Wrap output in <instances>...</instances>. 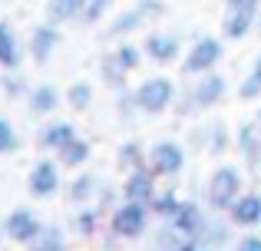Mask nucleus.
Segmentation results:
<instances>
[{
	"label": "nucleus",
	"mask_w": 261,
	"mask_h": 251,
	"mask_svg": "<svg viewBox=\"0 0 261 251\" xmlns=\"http://www.w3.org/2000/svg\"><path fill=\"white\" fill-rule=\"evenodd\" d=\"M99 79L109 86L113 93H122V90H129V73L119 66V60L113 57V50L106 53V57L99 60Z\"/></svg>",
	"instance_id": "24"
},
{
	"label": "nucleus",
	"mask_w": 261,
	"mask_h": 251,
	"mask_svg": "<svg viewBox=\"0 0 261 251\" xmlns=\"http://www.w3.org/2000/svg\"><path fill=\"white\" fill-rule=\"evenodd\" d=\"M60 103H63V96H60V90L53 83H37L27 93V106H30L33 116H53Z\"/></svg>",
	"instance_id": "19"
},
{
	"label": "nucleus",
	"mask_w": 261,
	"mask_h": 251,
	"mask_svg": "<svg viewBox=\"0 0 261 251\" xmlns=\"http://www.w3.org/2000/svg\"><path fill=\"white\" fill-rule=\"evenodd\" d=\"M89 155H93V146L76 135L63 152H57V159H60V165H63V169H80V165H86V162H89Z\"/></svg>",
	"instance_id": "27"
},
{
	"label": "nucleus",
	"mask_w": 261,
	"mask_h": 251,
	"mask_svg": "<svg viewBox=\"0 0 261 251\" xmlns=\"http://www.w3.org/2000/svg\"><path fill=\"white\" fill-rule=\"evenodd\" d=\"M146 23V17H142V10L139 7H129V10H122L119 17L109 23V30H106V37H113V40H129L139 26Z\"/></svg>",
	"instance_id": "23"
},
{
	"label": "nucleus",
	"mask_w": 261,
	"mask_h": 251,
	"mask_svg": "<svg viewBox=\"0 0 261 251\" xmlns=\"http://www.w3.org/2000/svg\"><path fill=\"white\" fill-rule=\"evenodd\" d=\"M178 205H182L178 192H172V188H166V192H159V195L152 199V205H149V208H152V215H155L159 221H172V215L178 212Z\"/></svg>",
	"instance_id": "30"
},
{
	"label": "nucleus",
	"mask_w": 261,
	"mask_h": 251,
	"mask_svg": "<svg viewBox=\"0 0 261 251\" xmlns=\"http://www.w3.org/2000/svg\"><path fill=\"white\" fill-rule=\"evenodd\" d=\"M238 99H248V103H255V99H261V53L255 57L251 70L245 73V79L238 83Z\"/></svg>",
	"instance_id": "29"
},
{
	"label": "nucleus",
	"mask_w": 261,
	"mask_h": 251,
	"mask_svg": "<svg viewBox=\"0 0 261 251\" xmlns=\"http://www.w3.org/2000/svg\"><path fill=\"white\" fill-rule=\"evenodd\" d=\"M86 10V0H46L43 7V17L46 23L53 26H63V23H76Z\"/></svg>",
	"instance_id": "21"
},
{
	"label": "nucleus",
	"mask_w": 261,
	"mask_h": 251,
	"mask_svg": "<svg viewBox=\"0 0 261 251\" xmlns=\"http://www.w3.org/2000/svg\"><path fill=\"white\" fill-rule=\"evenodd\" d=\"M133 99L142 116H162V113H169L175 106L178 90L169 76H149L133 90Z\"/></svg>",
	"instance_id": "4"
},
{
	"label": "nucleus",
	"mask_w": 261,
	"mask_h": 251,
	"mask_svg": "<svg viewBox=\"0 0 261 251\" xmlns=\"http://www.w3.org/2000/svg\"><path fill=\"white\" fill-rule=\"evenodd\" d=\"M255 26H258V13L225 7V17H222V37L225 40H245V37H251Z\"/></svg>",
	"instance_id": "18"
},
{
	"label": "nucleus",
	"mask_w": 261,
	"mask_h": 251,
	"mask_svg": "<svg viewBox=\"0 0 261 251\" xmlns=\"http://www.w3.org/2000/svg\"><path fill=\"white\" fill-rule=\"evenodd\" d=\"M20 63H23V43L17 30L0 20V70H20Z\"/></svg>",
	"instance_id": "20"
},
{
	"label": "nucleus",
	"mask_w": 261,
	"mask_h": 251,
	"mask_svg": "<svg viewBox=\"0 0 261 251\" xmlns=\"http://www.w3.org/2000/svg\"><path fill=\"white\" fill-rule=\"evenodd\" d=\"M182 241H185V238L175 232L172 225H169V221H162V225L152 232V251H178V245H182Z\"/></svg>",
	"instance_id": "33"
},
{
	"label": "nucleus",
	"mask_w": 261,
	"mask_h": 251,
	"mask_svg": "<svg viewBox=\"0 0 261 251\" xmlns=\"http://www.w3.org/2000/svg\"><path fill=\"white\" fill-rule=\"evenodd\" d=\"M225 215L235 228H261V192H242Z\"/></svg>",
	"instance_id": "13"
},
{
	"label": "nucleus",
	"mask_w": 261,
	"mask_h": 251,
	"mask_svg": "<svg viewBox=\"0 0 261 251\" xmlns=\"http://www.w3.org/2000/svg\"><path fill=\"white\" fill-rule=\"evenodd\" d=\"M142 53H146V60H152L155 66H169L182 57V40L169 30H152L142 40Z\"/></svg>",
	"instance_id": "11"
},
{
	"label": "nucleus",
	"mask_w": 261,
	"mask_h": 251,
	"mask_svg": "<svg viewBox=\"0 0 261 251\" xmlns=\"http://www.w3.org/2000/svg\"><path fill=\"white\" fill-rule=\"evenodd\" d=\"M136 7L142 10V17H146V20H155L162 13V0H139Z\"/></svg>",
	"instance_id": "39"
},
{
	"label": "nucleus",
	"mask_w": 261,
	"mask_h": 251,
	"mask_svg": "<svg viewBox=\"0 0 261 251\" xmlns=\"http://www.w3.org/2000/svg\"><path fill=\"white\" fill-rule=\"evenodd\" d=\"M185 146L182 142H175V139H162V142H155L152 149H149V169H152L159 179H178L182 175V169H185Z\"/></svg>",
	"instance_id": "6"
},
{
	"label": "nucleus",
	"mask_w": 261,
	"mask_h": 251,
	"mask_svg": "<svg viewBox=\"0 0 261 251\" xmlns=\"http://www.w3.org/2000/svg\"><path fill=\"white\" fill-rule=\"evenodd\" d=\"M76 135L80 132L70 119H53V123H46L40 129V149H43V152H63Z\"/></svg>",
	"instance_id": "16"
},
{
	"label": "nucleus",
	"mask_w": 261,
	"mask_h": 251,
	"mask_svg": "<svg viewBox=\"0 0 261 251\" xmlns=\"http://www.w3.org/2000/svg\"><path fill=\"white\" fill-rule=\"evenodd\" d=\"M116 165H119L122 172H133V169L149 165V149L142 146V142H136V139H126L119 149H116Z\"/></svg>",
	"instance_id": "22"
},
{
	"label": "nucleus",
	"mask_w": 261,
	"mask_h": 251,
	"mask_svg": "<svg viewBox=\"0 0 261 251\" xmlns=\"http://www.w3.org/2000/svg\"><path fill=\"white\" fill-rule=\"evenodd\" d=\"M231 142H235V135H231V129L218 119V123L205 126V152L212 155H225L231 149Z\"/></svg>",
	"instance_id": "26"
},
{
	"label": "nucleus",
	"mask_w": 261,
	"mask_h": 251,
	"mask_svg": "<svg viewBox=\"0 0 261 251\" xmlns=\"http://www.w3.org/2000/svg\"><path fill=\"white\" fill-rule=\"evenodd\" d=\"M225 7H231V10H251V13H258L261 10V0H225Z\"/></svg>",
	"instance_id": "40"
},
{
	"label": "nucleus",
	"mask_w": 261,
	"mask_h": 251,
	"mask_svg": "<svg viewBox=\"0 0 261 251\" xmlns=\"http://www.w3.org/2000/svg\"><path fill=\"white\" fill-rule=\"evenodd\" d=\"M208 215H212L208 205H198V202H192V199H182V205H178V212L172 215L169 225H172L182 238L198 241L202 232H205V225H208Z\"/></svg>",
	"instance_id": "10"
},
{
	"label": "nucleus",
	"mask_w": 261,
	"mask_h": 251,
	"mask_svg": "<svg viewBox=\"0 0 261 251\" xmlns=\"http://www.w3.org/2000/svg\"><path fill=\"white\" fill-rule=\"evenodd\" d=\"M225 57V46L218 37H212V33H202V37L192 40V46L185 50V60H182V73L185 76H202V73H212L218 63H222Z\"/></svg>",
	"instance_id": "5"
},
{
	"label": "nucleus",
	"mask_w": 261,
	"mask_h": 251,
	"mask_svg": "<svg viewBox=\"0 0 261 251\" xmlns=\"http://www.w3.org/2000/svg\"><path fill=\"white\" fill-rule=\"evenodd\" d=\"M109 7H113V0H86V10H83V17H80V23H86V26L99 23Z\"/></svg>",
	"instance_id": "35"
},
{
	"label": "nucleus",
	"mask_w": 261,
	"mask_h": 251,
	"mask_svg": "<svg viewBox=\"0 0 261 251\" xmlns=\"http://www.w3.org/2000/svg\"><path fill=\"white\" fill-rule=\"evenodd\" d=\"M149 221H152V208L139 205V202H119L109 215V235L119 241H139L149 235Z\"/></svg>",
	"instance_id": "3"
},
{
	"label": "nucleus",
	"mask_w": 261,
	"mask_h": 251,
	"mask_svg": "<svg viewBox=\"0 0 261 251\" xmlns=\"http://www.w3.org/2000/svg\"><path fill=\"white\" fill-rule=\"evenodd\" d=\"M122 202V192L119 188H113V185H102L99 188V199H96V208H99L102 215H113V208Z\"/></svg>",
	"instance_id": "36"
},
{
	"label": "nucleus",
	"mask_w": 261,
	"mask_h": 251,
	"mask_svg": "<svg viewBox=\"0 0 261 251\" xmlns=\"http://www.w3.org/2000/svg\"><path fill=\"white\" fill-rule=\"evenodd\" d=\"M57 46H60V26L40 23V26H33V33H30L27 53H30V60L37 66H46L53 60V53H57Z\"/></svg>",
	"instance_id": "12"
},
{
	"label": "nucleus",
	"mask_w": 261,
	"mask_h": 251,
	"mask_svg": "<svg viewBox=\"0 0 261 251\" xmlns=\"http://www.w3.org/2000/svg\"><path fill=\"white\" fill-rule=\"evenodd\" d=\"M40 232H43V221L37 218L33 208H13V212L4 218V238L13 241V245L30 248L33 241L40 238Z\"/></svg>",
	"instance_id": "7"
},
{
	"label": "nucleus",
	"mask_w": 261,
	"mask_h": 251,
	"mask_svg": "<svg viewBox=\"0 0 261 251\" xmlns=\"http://www.w3.org/2000/svg\"><path fill=\"white\" fill-rule=\"evenodd\" d=\"M235 146H238V155H242L245 169H251V172H261V132H258L255 119L238 126Z\"/></svg>",
	"instance_id": "14"
},
{
	"label": "nucleus",
	"mask_w": 261,
	"mask_h": 251,
	"mask_svg": "<svg viewBox=\"0 0 261 251\" xmlns=\"http://www.w3.org/2000/svg\"><path fill=\"white\" fill-rule=\"evenodd\" d=\"M93 83H86V79H80V83H73L70 90H66V103H70V109H76V113H86L89 106H93Z\"/></svg>",
	"instance_id": "31"
},
{
	"label": "nucleus",
	"mask_w": 261,
	"mask_h": 251,
	"mask_svg": "<svg viewBox=\"0 0 261 251\" xmlns=\"http://www.w3.org/2000/svg\"><path fill=\"white\" fill-rule=\"evenodd\" d=\"M178 251H212L208 245H202V241H192V238H185L182 245H178Z\"/></svg>",
	"instance_id": "41"
},
{
	"label": "nucleus",
	"mask_w": 261,
	"mask_h": 251,
	"mask_svg": "<svg viewBox=\"0 0 261 251\" xmlns=\"http://www.w3.org/2000/svg\"><path fill=\"white\" fill-rule=\"evenodd\" d=\"M73 232L80 235V238H96V232L102 228V212L96 205H83L73 212Z\"/></svg>",
	"instance_id": "25"
},
{
	"label": "nucleus",
	"mask_w": 261,
	"mask_h": 251,
	"mask_svg": "<svg viewBox=\"0 0 261 251\" xmlns=\"http://www.w3.org/2000/svg\"><path fill=\"white\" fill-rule=\"evenodd\" d=\"M27 251H70V248H66V238H63V232H60L57 225H43L40 238Z\"/></svg>",
	"instance_id": "32"
},
{
	"label": "nucleus",
	"mask_w": 261,
	"mask_h": 251,
	"mask_svg": "<svg viewBox=\"0 0 261 251\" xmlns=\"http://www.w3.org/2000/svg\"><path fill=\"white\" fill-rule=\"evenodd\" d=\"M0 235H4V221H0Z\"/></svg>",
	"instance_id": "43"
},
{
	"label": "nucleus",
	"mask_w": 261,
	"mask_h": 251,
	"mask_svg": "<svg viewBox=\"0 0 261 251\" xmlns=\"http://www.w3.org/2000/svg\"><path fill=\"white\" fill-rule=\"evenodd\" d=\"M60 159H40L33 162L30 175H27V192L33 195V199H53V195L63 188V175H60Z\"/></svg>",
	"instance_id": "8"
},
{
	"label": "nucleus",
	"mask_w": 261,
	"mask_h": 251,
	"mask_svg": "<svg viewBox=\"0 0 261 251\" xmlns=\"http://www.w3.org/2000/svg\"><path fill=\"white\" fill-rule=\"evenodd\" d=\"M113 57L119 60V66H122L126 73H136V70H139V63L146 60V53H142V43L119 40V46H113Z\"/></svg>",
	"instance_id": "28"
},
{
	"label": "nucleus",
	"mask_w": 261,
	"mask_h": 251,
	"mask_svg": "<svg viewBox=\"0 0 261 251\" xmlns=\"http://www.w3.org/2000/svg\"><path fill=\"white\" fill-rule=\"evenodd\" d=\"M99 188H102V182L96 172H76L66 182V199H70V205L83 208V205H93L99 199Z\"/></svg>",
	"instance_id": "15"
},
{
	"label": "nucleus",
	"mask_w": 261,
	"mask_h": 251,
	"mask_svg": "<svg viewBox=\"0 0 261 251\" xmlns=\"http://www.w3.org/2000/svg\"><path fill=\"white\" fill-rule=\"evenodd\" d=\"M231 221H228V215L225 212H212L208 215V225H205V232H202V245H208V248H231L235 245V232H231Z\"/></svg>",
	"instance_id": "17"
},
{
	"label": "nucleus",
	"mask_w": 261,
	"mask_h": 251,
	"mask_svg": "<svg viewBox=\"0 0 261 251\" xmlns=\"http://www.w3.org/2000/svg\"><path fill=\"white\" fill-rule=\"evenodd\" d=\"M231 251H261V235H242L231 245Z\"/></svg>",
	"instance_id": "38"
},
{
	"label": "nucleus",
	"mask_w": 261,
	"mask_h": 251,
	"mask_svg": "<svg viewBox=\"0 0 261 251\" xmlns=\"http://www.w3.org/2000/svg\"><path fill=\"white\" fill-rule=\"evenodd\" d=\"M20 149V135L7 116H0V155H13Z\"/></svg>",
	"instance_id": "34"
},
{
	"label": "nucleus",
	"mask_w": 261,
	"mask_h": 251,
	"mask_svg": "<svg viewBox=\"0 0 261 251\" xmlns=\"http://www.w3.org/2000/svg\"><path fill=\"white\" fill-rule=\"evenodd\" d=\"M119 192H122V202H139V205H152V199L159 195V175L152 172L149 165L142 169H133V172H122Z\"/></svg>",
	"instance_id": "9"
},
{
	"label": "nucleus",
	"mask_w": 261,
	"mask_h": 251,
	"mask_svg": "<svg viewBox=\"0 0 261 251\" xmlns=\"http://www.w3.org/2000/svg\"><path fill=\"white\" fill-rule=\"evenodd\" d=\"M225 96H228V79L218 70H212V73L195 76V83H192L189 90L178 93L172 109L178 116H192V113H205V109H212V106H218Z\"/></svg>",
	"instance_id": "1"
},
{
	"label": "nucleus",
	"mask_w": 261,
	"mask_h": 251,
	"mask_svg": "<svg viewBox=\"0 0 261 251\" xmlns=\"http://www.w3.org/2000/svg\"><path fill=\"white\" fill-rule=\"evenodd\" d=\"M245 192V172L238 165L222 162L218 169H212L208 182H205V205L208 212H228L231 202Z\"/></svg>",
	"instance_id": "2"
},
{
	"label": "nucleus",
	"mask_w": 261,
	"mask_h": 251,
	"mask_svg": "<svg viewBox=\"0 0 261 251\" xmlns=\"http://www.w3.org/2000/svg\"><path fill=\"white\" fill-rule=\"evenodd\" d=\"M4 93H7V96H10V99H20V96H27V93H30V90H27L23 76L10 70V73H7V76H4Z\"/></svg>",
	"instance_id": "37"
},
{
	"label": "nucleus",
	"mask_w": 261,
	"mask_h": 251,
	"mask_svg": "<svg viewBox=\"0 0 261 251\" xmlns=\"http://www.w3.org/2000/svg\"><path fill=\"white\" fill-rule=\"evenodd\" d=\"M255 126H258V132H261V113H258V116H255Z\"/></svg>",
	"instance_id": "42"
}]
</instances>
